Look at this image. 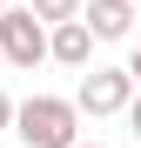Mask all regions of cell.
Returning a JSON list of instances; mask_svg holds the SVG:
<instances>
[{"label": "cell", "mask_w": 141, "mask_h": 148, "mask_svg": "<svg viewBox=\"0 0 141 148\" xmlns=\"http://www.w3.org/2000/svg\"><path fill=\"white\" fill-rule=\"evenodd\" d=\"M14 135L27 148H74L81 141V101L67 94H27L14 114Z\"/></svg>", "instance_id": "obj_1"}, {"label": "cell", "mask_w": 141, "mask_h": 148, "mask_svg": "<svg viewBox=\"0 0 141 148\" xmlns=\"http://www.w3.org/2000/svg\"><path fill=\"white\" fill-rule=\"evenodd\" d=\"M0 54H7V67H40L54 61V27L34 14V7H0Z\"/></svg>", "instance_id": "obj_2"}, {"label": "cell", "mask_w": 141, "mask_h": 148, "mask_svg": "<svg viewBox=\"0 0 141 148\" xmlns=\"http://www.w3.org/2000/svg\"><path fill=\"white\" fill-rule=\"evenodd\" d=\"M134 67H87L81 74V88H74V101H81V114L87 121H108V114H128V101H134Z\"/></svg>", "instance_id": "obj_3"}, {"label": "cell", "mask_w": 141, "mask_h": 148, "mask_svg": "<svg viewBox=\"0 0 141 148\" xmlns=\"http://www.w3.org/2000/svg\"><path fill=\"white\" fill-rule=\"evenodd\" d=\"M94 47H101V34L87 27V14H74V20H54V61H61V67L87 74V67H94Z\"/></svg>", "instance_id": "obj_4"}, {"label": "cell", "mask_w": 141, "mask_h": 148, "mask_svg": "<svg viewBox=\"0 0 141 148\" xmlns=\"http://www.w3.org/2000/svg\"><path fill=\"white\" fill-rule=\"evenodd\" d=\"M87 27L101 34V40H128L134 34V0H87Z\"/></svg>", "instance_id": "obj_5"}, {"label": "cell", "mask_w": 141, "mask_h": 148, "mask_svg": "<svg viewBox=\"0 0 141 148\" xmlns=\"http://www.w3.org/2000/svg\"><path fill=\"white\" fill-rule=\"evenodd\" d=\"M27 7H34L40 20H47V27H54V20H74V14L87 7V0H27Z\"/></svg>", "instance_id": "obj_6"}, {"label": "cell", "mask_w": 141, "mask_h": 148, "mask_svg": "<svg viewBox=\"0 0 141 148\" xmlns=\"http://www.w3.org/2000/svg\"><path fill=\"white\" fill-rule=\"evenodd\" d=\"M128 128H134V141H141V88H134V101H128Z\"/></svg>", "instance_id": "obj_7"}, {"label": "cell", "mask_w": 141, "mask_h": 148, "mask_svg": "<svg viewBox=\"0 0 141 148\" xmlns=\"http://www.w3.org/2000/svg\"><path fill=\"white\" fill-rule=\"evenodd\" d=\"M14 114H20V101H7V94H0V128H14Z\"/></svg>", "instance_id": "obj_8"}, {"label": "cell", "mask_w": 141, "mask_h": 148, "mask_svg": "<svg viewBox=\"0 0 141 148\" xmlns=\"http://www.w3.org/2000/svg\"><path fill=\"white\" fill-rule=\"evenodd\" d=\"M128 67H134V81H141V47H134V61H128Z\"/></svg>", "instance_id": "obj_9"}, {"label": "cell", "mask_w": 141, "mask_h": 148, "mask_svg": "<svg viewBox=\"0 0 141 148\" xmlns=\"http://www.w3.org/2000/svg\"><path fill=\"white\" fill-rule=\"evenodd\" d=\"M74 148H101V141H74Z\"/></svg>", "instance_id": "obj_10"}, {"label": "cell", "mask_w": 141, "mask_h": 148, "mask_svg": "<svg viewBox=\"0 0 141 148\" xmlns=\"http://www.w3.org/2000/svg\"><path fill=\"white\" fill-rule=\"evenodd\" d=\"M0 67H7V54H0Z\"/></svg>", "instance_id": "obj_11"}, {"label": "cell", "mask_w": 141, "mask_h": 148, "mask_svg": "<svg viewBox=\"0 0 141 148\" xmlns=\"http://www.w3.org/2000/svg\"><path fill=\"white\" fill-rule=\"evenodd\" d=\"M0 7H7V0H0Z\"/></svg>", "instance_id": "obj_12"}]
</instances>
